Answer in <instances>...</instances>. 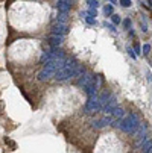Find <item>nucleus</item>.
Returning a JSON list of instances; mask_svg holds the SVG:
<instances>
[{"label": "nucleus", "mask_w": 152, "mask_h": 153, "mask_svg": "<svg viewBox=\"0 0 152 153\" xmlns=\"http://www.w3.org/2000/svg\"><path fill=\"white\" fill-rule=\"evenodd\" d=\"M84 71L85 70H84L82 65L78 62V59L72 56V58H66L62 67L53 74V79L56 82H64V80H69L72 77H76V76L82 74Z\"/></svg>", "instance_id": "obj_1"}, {"label": "nucleus", "mask_w": 152, "mask_h": 153, "mask_svg": "<svg viewBox=\"0 0 152 153\" xmlns=\"http://www.w3.org/2000/svg\"><path fill=\"white\" fill-rule=\"evenodd\" d=\"M64 61H66V58H55V59H52V61L46 62V64H44V67H43V68H41V71L38 73L37 79H38L40 82H44V80H47V79L53 77V74H55V73L62 67Z\"/></svg>", "instance_id": "obj_2"}, {"label": "nucleus", "mask_w": 152, "mask_h": 153, "mask_svg": "<svg viewBox=\"0 0 152 153\" xmlns=\"http://www.w3.org/2000/svg\"><path fill=\"white\" fill-rule=\"evenodd\" d=\"M139 126H140V121H139L137 114H128L126 117L120 120L117 127H120V130L125 134H134Z\"/></svg>", "instance_id": "obj_3"}, {"label": "nucleus", "mask_w": 152, "mask_h": 153, "mask_svg": "<svg viewBox=\"0 0 152 153\" xmlns=\"http://www.w3.org/2000/svg\"><path fill=\"white\" fill-rule=\"evenodd\" d=\"M84 109H85V112H88V114H94V112L100 111V109H102V103L99 100V96L97 94L96 96H90L88 100L85 102Z\"/></svg>", "instance_id": "obj_4"}, {"label": "nucleus", "mask_w": 152, "mask_h": 153, "mask_svg": "<svg viewBox=\"0 0 152 153\" xmlns=\"http://www.w3.org/2000/svg\"><path fill=\"white\" fill-rule=\"evenodd\" d=\"M99 83H100L99 76L93 74V77L90 79V82L84 86V91H85V94L88 96V97H90V96H96V94H97V88H99Z\"/></svg>", "instance_id": "obj_5"}, {"label": "nucleus", "mask_w": 152, "mask_h": 153, "mask_svg": "<svg viewBox=\"0 0 152 153\" xmlns=\"http://www.w3.org/2000/svg\"><path fill=\"white\" fill-rule=\"evenodd\" d=\"M52 35H59V36H64L69 33V26L67 23H59V21H55L52 25Z\"/></svg>", "instance_id": "obj_6"}, {"label": "nucleus", "mask_w": 152, "mask_h": 153, "mask_svg": "<svg viewBox=\"0 0 152 153\" xmlns=\"http://www.w3.org/2000/svg\"><path fill=\"white\" fill-rule=\"evenodd\" d=\"M116 108H117V97H116L114 94H111V97L105 102V105L102 106L100 111H102L103 114H110L113 109H116Z\"/></svg>", "instance_id": "obj_7"}, {"label": "nucleus", "mask_w": 152, "mask_h": 153, "mask_svg": "<svg viewBox=\"0 0 152 153\" xmlns=\"http://www.w3.org/2000/svg\"><path fill=\"white\" fill-rule=\"evenodd\" d=\"M111 123H113L111 117L108 115V114H105L102 118L93 121V127H96V129H102V127H105V126H111Z\"/></svg>", "instance_id": "obj_8"}, {"label": "nucleus", "mask_w": 152, "mask_h": 153, "mask_svg": "<svg viewBox=\"0 0 152 153\" xmlns=\"http://www.w3.org/2000/svg\"><path fill=\"white\" fill-rule=\"evenodd\" d=\"M72 8V0H56L58 12H69Z\"/></svg>", "instance_id": "obj_9"}, {"label": "nucleus", "mask_w": 152, "mask_h": 153, "mask_svg": "<svg viewBox=\"0 0 152 153\" xmlns=\"http://www.w3.org/2000/svg\"><path fill=\"white\" fill-rule=\"evenodd\" d=\"M91 77H93V74H91V73L84 71L82 74H79V79L76 80V85H78V86H82V88H84V86L90 82V79H91Z\"/></svg>", "instance_id": "obj_10"}, {"label": "nucleus", "mask_w": 152, "mask_h": 153, "mask_svg": "<svg viewBox=\"0 0 152 153\" xmlns=\"http://www.w3.org/2000/svg\"><path fill=\"white\" fill-rule=\"evenodd\" d=\"M49 44H50V47H59L62 44V36H59V35H50Z\"/></svg>", "instance_id": "obj_11"}, {"label": "nucleus", "mask_w": 152, "mask_h": 153, "mask_svg": "<svg viewBox=\"0 0 152 153\" xmlns=\"http://www.w3.org/2000/svg\"><path fill=\"white\" fill-rule=\"evenodd\" d=\"M81 17H82V18H84V20H85L88 25H94V23H96V17L90 15L87 11H82V12H81Z\"/></svg>", "instance_id": "obj_12"}, {"label": "nucleus", "mask_w": 152, "mask_h": 153, "mask_svg": "<svg viewBox=\"0 0 152 153\" xmlns=\"http://www.w3.org/2000/svg\"><path fill=\"white\" fill-rule=\"evenodd\" d=\"M140 149H142L143 153H152V140H148Z\"/></svg>", "instance_id": "obj_13"}, {"label": "nucleus", "mask_w": 152, "mask_h": 153, "mask_svg": "<svg viewBox=\"0 0 152 153\" xmlns=\"http://www.w3.org/2000/svg\"><path fill=\"white\" fill-rule=\"evenodd\" d=\"M67 18H69V12H58L56 21H59V23H66Z\"/></svg>", "instance_id": "obj_14"}, {"label": "nucleus", "mask_w": 152, "mask_h": 153, "mask_svg": "<svg viewBox=\"0 0 152 153\" xmlns=\"http://www.w3.org/2000/svg\"><path fill=\"white\" fill-rule=\"evenodd\" d=\"M110 97H111V93H110V91H103V93H102V94L99 96V100H100L102 106L105 105V102H106L108 99H110Z\"/></svg>", "instance_id": "obj_15"}, {"label": "nucleus", "mask_w": 152, "mask_h": 153, "mask_svg": "<svg viewBox=\"0 0 152 153\" xmlns=\"http://www.w3.org/2000/svg\"><path fill=\"white\" fill-rule=\"evenodd\" d=\"M103 12H105V15H113V5H105Z\"/></svg>", "instance_id": "obj_16"}, {"label": "nucleus", "mask_w": 152, "mask_h": 153, "mask_svg": "<svg viewBox=\"0 0 152 153\" xmlns=\"http://www.w3.org/2000/svg\"><path fill=\"white\" fill-rule=\"evenodd\" d=\"M87 5H88L90 8H96V9H97L99 2H97V0H87Z\"/></svg>", "instance_id": "obj_17"}, {"label": "nucleus", "mask_w": 152, "mask_h": 153, "mask_svg": "<svg viewBox=\"0 0 152 153\" xmlns=\"http://www.w3.org/2000/svg\"><path fill=\"white\" fill-rule=\"evenodd\" d=\"M111 20H113V23H114V25H119L120 21H122V18H120L119 14H113V15H111Z\"/></svg>", "instance_id": "obj_18"}, {"label": "nucleus", "mask_w": 152, "mask_h": 153, "mask_svg": "<svg viewBox=\"0 0 152 153\" xmlns=\"http://www.w3.org/2000/svg\"><path fill=\"white\" fill-rule=\"evenodd\" d=\"M120 5H122L123 8H129L133 3H131V0H120Z\"/></svg>", "instance_id": "obj_19"}, {"label": "nucleus", "mask_w": 152, "mask_h": 153, "mask_svg": "<svg viewBox=\"0 0 152 153\" xmlns=\"http://www.w3.org/2000/svg\"><path fill=\"white\" fill-rule=\"evenodd\" d=\"M126 52H128V55L131 56L133 59H136V58H137V53H134V50H133L131 47H128V49H126Z\"/></svg>", "instance_id": "obj_20"}, {"label": "nucleus", "mask_w": 152, "mask_h": 153, "mask_svg": "<svg viewBox=\"0 0 152 153\" xmlns=\"http://www.w3.org/2000/svg\"><path fill=\"white\" fill-rule=\"evenodd\" d=\"M142 52H143V55H148V53L151 52V46H149V44H145L143 49H142Z\"/></svg>", "instance_id": "obj_21"}, {"label": "nucleus", "mask_w": 152, "mask_h": 153, "mask_svg": "<svg viewBox=\"0 0 152 153\" xmlns=\"http://www.w3.org/2000/svg\"><path fill=\"white\" fill-rule=\"evenodd\" d=\"M123 26H125L126 29H129V26H131V18H126V20H123Z\"/></svg>", "instance_id": "obj_22"}, {"label": "nucleus", "mask_w": 152, "mask_h": 153, "mask_svg": "<svg viewBox=\"0 0 152 153\" xmlns=\"http://www.w3.org/2000/svg\"><path fill=\"white\" fill-rule=\"evenodd\" d=\"M139 2H140L142 6H145L146 9H151V8H149V3H148V0H139Z\"/></svg>", "instance_id": "obj_23"}, {"label": "nucleus", "mask_w": 152, "mask_h": 153, "mask_svg": "<svg viewBox=\"0 0 152 153\" xmlns=\"http://www.w3.org/2000/svg\"><path fill=\"white\" fill-rule=\"evenodd\" d=\"M105 27H106V29H110V30H113V32L116 30V29H114V26H113V25H108L106 21H105Z\"/></svg>", "instance_id": "obj_24"}, {"label": "nucleus", "mask_w": 152, "mask_h": 153, "mask_svg": "<svg viewBox=\"0 0 152 153\" xmlns=\"http://www.w3.org/2000/svg\"><path fill=\"white\" fill-rule=\"evenodd\" d=\"M142 30H143V32L148 30V26H146V23H143V21H142Z\"/></svg>", "instance_id": "obj_25"}, {"label": "nucleus", "mask_w": 152, "mask_h": 153, "mask_svg": "<svg viewBox=\"0 0 152 153\" xmlns=\"http://www.w3.org/2000/svg\"><path fill=\"white\" fill-rule=\"evenodd\" d=\"M134 49H136V52H137V53H140V46H139V44H136V46H134Z\"/></svg>", "instance_id": "obj_26"}, {"label": "nucleus", "mask_w": 152, "mask_h": 153, "mask_svg": "<svg viewBox=\"0 0 152 153\" xmlns=\"http://www.w3.org/2000/svg\"><path fill=\"white\" fill-rule=\"evenodd\" d=\"M148 3H149V8H152V0H148Z\"/></svg>", "instance_id": "obj_27"}]
</instances>
